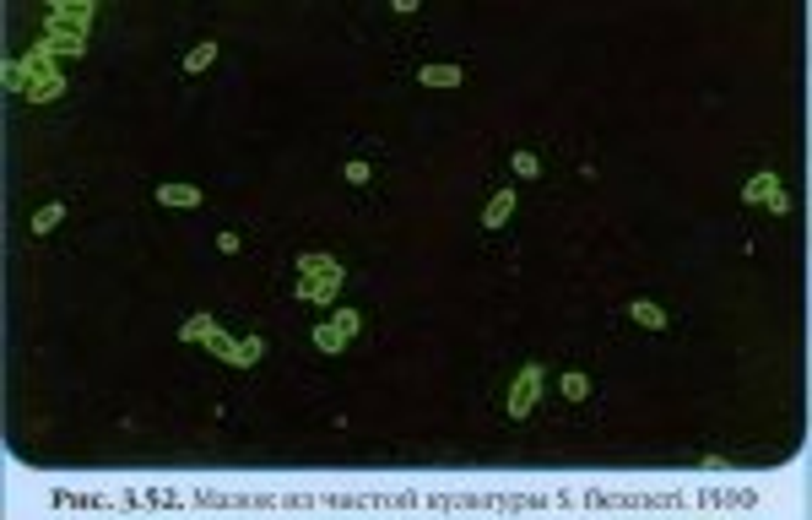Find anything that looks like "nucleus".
<instances>
[{"mask_svg":"<svg viewBox=\"0 0 812 520\" xmlns=\"http://www.w3.org/2000/svg\"><path fill=\"white\" fill-rule=\"evenodd\" d=\"M65 223H71V201L65 195H50V201H39L33 206V217H28V239L33 245H44V239H55Z\"/></svg>","mask_w":812,"mask_h":520,"instance_id":"11","label":"nucleus"},{"mask_svg":"<svg viewBox=\"0 0 812 520\" xmlns=\"http://www.w3.org/2000/svg\"><path fill=\"white\" fill-rule=\"evenodd\" d=\"M93 17H98V6L93 0H61V6H44V44L61 55V61H76V55H87V28H93Z\"/></svg>","mask_w":812,"mask_h":520,"instance_id":"5","label":"nucleus"},{"mask_svg":"<svg viewBox=\"0 0 812 520\" xmlns=\"http://www.w3.org/2000/svg\"><path fill=\"white\" fill-rule=\"evenodd\" d=\"M369 331H375V321H369L364 304H336L325 315H304L299 342H304V353H310L314 364H347L369 342Z\"/></svg>","mask_w":812,"mask_h":520,"instance_id":"2","label":"nucleus"},{"mask_svg":"<svg viewBox=\"0 0 812 520\" xmlns=\"http://www.w3.org/2000/svg\"><path fill=\"white\" fill-rule=\"evenodd\" d=\"M201 353H206V358H217V364H223V369H234V353H239V336H234V331H223V325H217V331H212V342H206V347H201Z\"/></svg>","mask_w":812,"mask_h":520,"instance_id":"18","label":"nucleus"},{"mask_svg":"<svg viewBox=\"0 0 812 520\" xmlns=\"http://www.w3.org/2000/svg\"><path fill=\"white\" fill-rule=\"evenodd\" d=\"M342 191L353 195V201H364V206H375L379 191H385V147H379L375 136H364V141H353L347 152H342Z\"/></svg>","mask_w":812,"mask_h":520,"instance_id":"6","label":"nucleus"},{"mask_svg":"<svg viewBox=\"0 0 812 520\" xmlns=\"http://www.w3.org/2000/svg\"><path fill=\"white\" fill-rule=\"evenodd\" d=\"M548 412V364L542 358H526L515 364V375L499 386V418L509 429H526Z\"/></svg>","mask_w":812,"mask_h":520,"instance_id":"4","label":"nucleus"},{"mask_svg":"<svg viewBox=\"0 0 812 520\" xmlns=\"http://www.w3.org/2000/svg\"><path fill=\"white\" fill-rule=\"evenodd\" d=\"M217 250H223V256H245V234H239V228H223V234H217Z\"/></svg>","mask_w":812,"mask_h":520,"instance_id":"21","label":"nucleus"},{"mask_svg":"<svg viewBox=\"0 0 812 520\" xmlns=\"http://www.w3.org/2000/svg\"><path fill=\"white\" fill-rule=\"evenodd\" d=\"M385 17H390V22H418V17H423V6H418V0H390V6H385Z\"/></svg>","mask_w":812,"mask_h":520,"instance_id":"20","label":"nucleus"},{"mask_svg":"<svg viewBox=\"0 0 812 520\" xmlns=\"http://www.w3.org/2000/svg\"><path fill=\"white\" fill-rule=\"evenodd\" d=\"M353 282H358L353 260L342 256V250H331V245L288 250V256L277 260V271H271L277 299H282L288 310H299V315H325V310L347 304Z\"/></svg>","mask_w":812,"mask_h":520,"instance_id":"1","label":"nucleus"},{"mask_svg":"<svg viewBox=\"0 0 812 520\" xmlns=\"http://www.w3.org/2000/svg\"><path fill=\"white\" fill-rule=\"evenodd\" d=\"M515 212H520V191L515 185H494L477 206V245H499L504 234L515 228Z\"/></svg>","mask_w":812,"mask_h":520,"instance_id":"10","label":"nucleus"},{"mask_svg":"<svg viewBox=\"0 0 812 520\" xmlns=\"http://www.w3.org/2000/svg\"><path fill=\"white\" fill-rule=\"evenodd\" d=\"M509 174L526 180V185H548V158H542L537 147H515V152H509Z\"/></svg>","mask_w":812,"mask_h":520,"instance_id":"15","label":"nucleus"},{"mask_svg":"<svg viewBox=\"0 0 812 520\" xmlns=\"http://www.w3.org/2000/svg\"><path fill=\"white\" fill-rule=\"evenodd\" d=\"M548 401H559L569 418H580V412H596L602 386H596V375H591V369L569 364V369H559V375H548Z\"/></svg>","mask_w":812,"mask_h":520,"instance_id":"9","label":"nucleus"},{"mask_svg":"<svg viewBox=\"0 0 812 520\" xmlns=\"http://www.w3.org/2000/svg\"><path fill=\"white\" fill-rule=\"evenodd\" d=\"M699 472L726 477V472H743V461H732V455H721V451H704V455H699Z\"/></svg>","mask_w":812,"mask_h":520,"instance_id":"19","label":"nucleus"},{"mask_svg":"<svg viewBox=\"0 0 812 520\" xmlns=\"http://www.w3.org/2000/svg\"><path fill=\"white\" fill-rule=\"evenodd\" d=\"M737 206H743V212H764V217H775V223H786V217H791L786 174H780V169H769V163H758L748 180H743V191H737Z\"/></svg>","mask_w":812,"mask_h":520,"instance_id":"7","label":"nucleus"},{"mask_svg":"<svg viewBox=\"0 0 812 520\" xmlns=\"http://www.w3.org/2000/svg\"><path fill=\"white\" fill-rule=\"evenodd\" d=\"M618 325H628L634 336H678V310L667 299H650V293H634L618 304Z\"/></svg>","mask_w":812,"mask_h":520,"instance_id":"8","label":"nucleus"},{"mask_svg":"<svg viewBox=\"0 0 812 520\" xmlns=\"http://www.w3.org/2000/svg\"><path fill=\"white\" fill-rule=\"evenodd\" d=\"M158 212H201L206 206V191L201 185H185V180H163V185H152L147 195Z\"/></svg>","mask_w":812,"mask_h":520,"instance_id":"13","label":"nucleus"},{"mask_svg":"<svg viewBox=\"0 0 812 520\" xmlns=\"http://www.w3.org/2000/svg\"><path fill=\"white\" fill-rule=\"evenodd\" d=\"M6 93L22 98L28 109L65 104V98H71V82H65V71H61V55H55L44 39H33L22 61H6Z\"/></svg>","mask_w":812,"mask_h":520,"instance_id":"3","label":"nucleus"},{"mask_svg":"<svg viewBox=\"0 0 812 520\" xmlns=\"http://www.w3.org/2000/svg\"><path fill=\"white\" fill-rule=\"evenodd\" d=\"M217 61H223V39H212V33H206V39H195L185 55H180V76H185V82H195V76L217 71Z\"/></svg>","mask_w":812,"mask_h":520,"instance_id":"14","label":"nucleus"},{"mask_svg":"<svg viewBox=\"0 0 812 520\" xmlns=\"http://www.w3.org/2000/svg\"><path fill=\"white\" fill-rule=\"evenodd\" d=\"M266 353H271V342L260 336V331H245L239 336V353H234V375H245L255 364H266Z\"/></svg>","mask_w":812,"mask_h":520,"instance_id":"16","label":"nucleus"},{"mask_svg":"<svg viewBox=\"0 0 812 520\" xmlns=\"http://www.w3.org/2000/svg\"><path fill=\"white\" fill-rule=\"evenodd\" d=\"M212 331H217V315H190V321H180V347H206L212 342Z\"/></svg>","mask_w":812,"mask_h":520,"instance_id":"17","label":"nucleus"},{"mask_svg":"<svg viewBox=\"0 0 812 520\" xmlns=\"http://www.w3.org/2000/svg\"><path fill=\"white\" fill-rule=\"evenodd\" d=\"M407 76H412V87H434V93L466 87V65L461 61H423V65H412Z\"/></svg>","mask_w":812,"mask_h":520,"instance_id":"12","label":"nucleus"}]
</instances>
